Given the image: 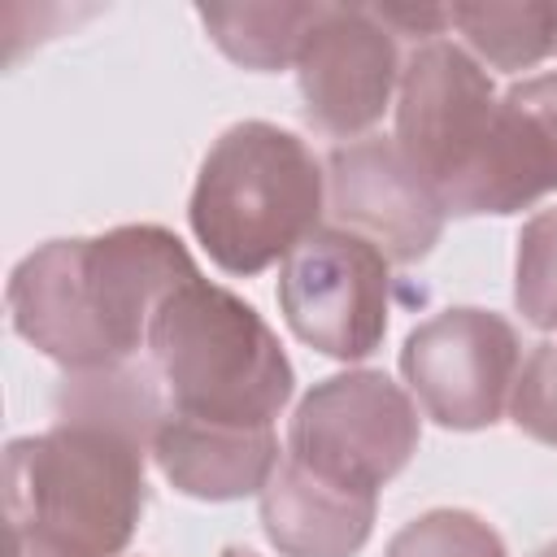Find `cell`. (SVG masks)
<instances>
[{
    "label": "cell",
    "mask_w": 557,
    "mask_h": 557,
    "mask_svg": "<svg viewBox=\"0 0 557 557\" xmlns=\"http://www.w3.org/2000/svg\"><path fill=\"white\" fill-rule=\"evenodd\" d=\"M144 457L148 448L74 422L13 440L4 448L9 531H39L91 557H117L148 509Z\"/></svg>",
    "instance_id": "4"
},
{
    "label": "cell",
    "mask_w": 557,
    "mask_h": 557,
    "mask_svg": "<svg viewBox=\"0 0 557 557\" xmlns=\"http://www.w3.org/2000/svg\"><path fill=\"white\" fill-rule=\"evenodd\" d=\"M196 17L205 22L209 39L244 70L270 74L300 61L309 30L322 17V4L305 0H265V4H200Z\"/></svg>",
    "instance_id": "15"
},
{
    "label": "cell",
    "mask_w": 557,
    "mask_h": 557,
    "mask_svg": "<svg viewBox=\"0 0 557 557\" xmlns=\"http://www.w3.org/2000/svg\"><path fill=\"white\" fill-rule=\"evenodd\" d=\"M387 257L352 231L318 226L278 270V309L292 335L322 357L361 361L387 335Z\"/></svg>",
    "instance_id": "7"
},
{
    "label": "cell",
    "mask_w": 557,
    "mask_h": 557,
    "mask_svg": "<svg viewBox=\"0 0 557 557\" xmlns=\"http://www.w3.org/2000/svg\"><path fill=\"white\" fill-rule=\"evenodd\" d=\"M448 26L466 48L492 70L518 74L557 52V4L513 0V4H448Z\"/></svg>",
    "instance_id": "16"
},
{
    "label": "cell",
    "mask_w": 557,
    "mask_h": 557,
    "mask_svg": "<svg viewBox=\"0 0 557 557\" xmlns=\"http://www.w3.org/2000/svg\"><path fill=\"white\" fill-rule=\"evenodd\" d=\"M496 104L500 96L487 70L461 44L440 35L413 44L405 57L392 139L453 218L466 213V196L487 157Z\"/></svg>",
    "instance_id": "5"
},
{
    "label": "cell",
    "mask_w": 557,
    "mask_h": 557,
    "mask_svg": "<svg viewBox=\"0 0 557 557\" xmlns=\"http://www.w3.org/2000/svg\"><path fill=\"white\" fill-rule=\"evenodd\" d=\"M383 557H509V548L470 509H426L387 540Z\"/></svg>",
    "instance_id": "17"
},
{
    "label": "cell",
    "mask_w": 557,
    "mask_h": 557,
    "mask_svg": "<svg viewBox=\"0 0 557 557\" xmlns=\"http://www.w3.org/2000/svg\"><path fill=\"white\" fill-rule=\"evenodd\" d=\"M535 557H557V544H548V548H540Z\"/></svg>",
    "instance_id": "22"
},
{
    "label": "cell",
    "mask_w": 557,
    "mask_h": 557,
    "mask_svg": "<svg viewBox=\"0 0 557 557\" xmlns=\"http://www.w3.org/2000/svg\"><path fill=\"white\" fill-rule=\"evenodd\" d=\"M52 405H57V422L96 426V431L122 435L148 453H152L161 422L170 418L165 383H161L157 366H144L135 357L91 366V370H65Z\"/></svg>",
    "instance_id": "14"
},
{
    "label": "cell",
    "mask_w": 557,
    "mask_h": 557,
    "mask_svg": "<svg viewBox=\"0 0 557 557\" xmlns=\"http://www.w3.org/2000/svg\"><path fill=\"white\" fill-rule=\"evenodd\" d=\"M422 422L400 383L383 370H344L309 387L287 426V457L339 479L348 487L379 492L418 453Z\"/></svg>",
    "instance_id": "6"
},
{
    "label": "cell",
    "mask_w": 557,
    "mask_h": 557,
    "mask_svg": "<svg viewBox=\"0 0 557 557\" xmlns=\"http://www.w3.org/2000/svg\"><path fill=\"white\" fill-rule=\"evenodd\" d=\"M522 370V339L509 318L474 305L418 322L400 348V374L431 422L483 431L509 409Z\"/></svg>",
    "instance_id": "8"
},
{
    "label": "cell",
    "mask_w": 557,
    "mask_h": 557,
    "mask_svg": "<svg viewBox=\"0 0 557 557\" xmlns=\"http://www.w3.org/2000/svg\"><path fill=\"white\" fill-rule=\"evenodd\" d=\"M379 492L348 487L300 461H278L261 487V527L283 557H357L374 531Z\"/></svg>",
    "instance_id": "12"
},
{
    "label": "cell",
    "mask_w": 557,
    "mask_h": 557,
    "mask_svg": "<svg viewBox=\"0 0 557 557\" xmlns=\"http://www.w3.org/2000/svg\"><path fill=\"white\" fill-rule=\"evenodd\" d=\"M200 270L183 239L152 222L87 239H48L4 287L13 331L65 370L126 361L148 348L157 309Z\"/></svg>",
    "instance_id": "1"
},
{
    "label": "cell",
    "mask_w": 557,
    "mask_h": 557,
    "mask_svg": "<svg viewBox=\"0 0 557 557\" xmlns=\"http://www.w3.org/2000/svg\"><path fill=\"white\" fill-rule=\"evenodd\" d=\"M326 213V165L313 148L274 122L226 126L187 200V222L209 261L226 274H261L287 261Z\"/></svg>",
    "instance_id": "2"
},
{
    "label": "cell",
    "mask_w": 557,
    "mask_h": 557,
    "mask_svg": "<svg viewBox=\"0 0 557 557\" xmlns=\"http://www.w3.org/2000/svg\"><path fill=\"white\" fill-rule=\"evenodd\" d=\"M400 70V44L374 4H322L296 61L305 122L331 139H361L392 109Z\"/></svg>",
    "instance_id": "9"
},
{
    "label": "cell",
    "mask_w": 557,
    "mask_h": 557,
    "mask_svg": "<svg viewBox=\"0 0 557 557\" xmlns=\"http://www.w3.org/2000/svg\"><path fill=\"white\" fill-rule=\"evenodd\" d=\"M513 305L531 326L557 331V209L531 213L518 231Z\"/></svg>",
    "instance_id": "18"
},
{
    "label": "cell",
    "mask_w": 557,
    "mask_h": 557,
    "mask_svg": "<svg viewBox=\"0 0 557 557\" xmlns=\"http://www.w3.org/2000/svg\"><path fill=\"white\" fill-rule=\"evenodd\" d=\"M148 352L170 409L205 422L274 426L296 392V370L270 322L231 287L196 274L148 326Z\"/></svg>",
    "instance_id": "3"
},
{
    "label": "cell",
    "mask_w": 557,
    "mask_h": 557,
    "mask_svg": "<svg viewBox=\"0 0 557 557\" xmlns=\"http://www.w3.org/2000/svg\"><path fill=\"white\" fill-rule=\"evenodd\" d=\"M509 418L522 435L557 448V344L544 339L531 348V357L518 370V383L509 392Z\"/></svg>",
    "instance_id": "19"
},
{
    "label": "cell",
    "mask_w": 557,
    "mask_h": 557,
    "mask_svg": "<svg viewBox=\"0 0 557 557\" xmlns=\"http://www.w3.org/2000/svg\"><path fill=\"white\" fill-rule=\"evenodd\" d=\"M222 557H261V553H252V548H226Z\"/></svg>",
    "instance_id": "21"
},
{
    "label": "cell",
    "mask_w": 557,
    "mask_h": 557,
    "mask_svg": "<svg viewBox=\"0 0 557 557\" xmlns=\"http://www.w3.org/2000/svg\"><path fill=\"white\" fill-rule=\"evenodd\" d=\"M548 191H557V74H535L500 96L461 218L518 213Z\"/></svg>",
    "instance_id": "11"
},
{
    "label": "cell",
    "mask_w": 557,
    "mask_h": 557,
    "mask_svg": "<svg viewBox=\"0 0 557 557\" xmlns=\"http://www.w3.org/2000/svg\"><path fill=\"white\" fill-rule=\"evenodd\" d=\"M13 540V557H91L74 544H61L52 535H39V531H9Z\"/></svg>",
    "instance_id": "20"
},
{
    "label": "cell",
    "mask_w": 557,
    "mask_h": 557,
    "mask_svg": "<svg viewBox=\"0 0 557 557\" xmlns=\"http://www.w3.org/2000/svg\"><path fill=\"white\" fill-rule=\"evenodd\" d=\"M152 461L191 500H244L261 496L278 470L274 426H235L174 413L152 440Z\"/></svg>",
    "instance_id": "13"
},
{
    "label": "cell",
    "mask_w": 557,
    "mask_h": 557,
    "mask_svg": "<svg viewBox=\"0 0 557 557\" xmlns=\"http://www.w3.org/2000/svg\"><path fill=\"white\" fill-rule=\"evenodd\" d=\"M326 213L392 265L422 261L444 235V205L400 157L396 139L361 135L326 152Z\"/></svg>",
    "instance_id": "10"
}]
</instances>
